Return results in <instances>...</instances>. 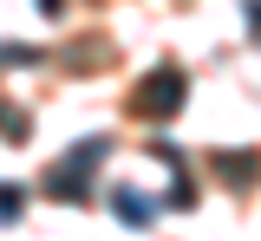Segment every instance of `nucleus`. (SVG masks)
I'll use <instances>...</instances> for the list:
<instances>
[{
  "label": "nucleus",
  "instance_id": "f257e3e1",
  "mask_svg": "<svg viewBox=\"0 0 261 241\" xmlns=\"http://www.w3.org/2000/svg\"><path fill=\"white\" fill-rule=\"evenodd\" d=\"M183 92H190V85H183V72H176V66H163V72H150V78L137 85V98H130V104H137V117L163 124V117L183 104Z\"/></svg>",
  "mask_w": 261,
  "mask_h": 241
},
{
  "label": "nucleus",
  "instance_id": "f03ea898",
  "mask_svg": "<svg viewBox=\"0 0 261 241\" xmlns=\"http://www.w3.org/2000/svg\"><path fill=\"white\" fill-rule=\"evenodd\" d=\"M118 215H130V228H144V215H150V202H144V196H130V189H124V196H118Z\"/></svg>",
  "mask_w": 261,
  "mask_h": 241
}]
</instances>
